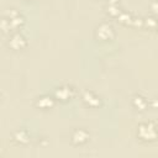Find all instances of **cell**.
Returning a JSON list of instances; mask_svg holds the SVG:
<instances>
[{"mask_svg":"<svg viewBox=\"0 0 158 158\" xmlns=\"http://www.w3.org/2000/svg\"><path fill=\"white\" fill-rule=\"evenodd\" d=\"M23 22H25V19L16 9H9L4 19L0 21V28L4 32H10L11 30H16L21 27Z\"/></svg>","mask_w":158,"mask_h":158,"instance_id":"1","label":"cell"},{"mask_svg":"<svg viewBox=\"0 0 158 158\" xmlns=\"http://www.w3.org/2000/svg\"><path fill=\"white\" fill-rule=\"evenodd\" d=\"M115 32H114V28L110 23H106V22H102L98 28H96V32H95V36L96 38H99L100 41H107V40H111L114 37Z\"/></svg>","mask_w":158,"mask_h":158,"instance_id":"2","label":"cell"},{"mask_svg":"<svg viewBox=\"0 0 158 158\" xmlns=\"http://www.w3.org/2000/svg\"><path fill=\"white\" fill-rule=\"evenodd\" d=\"M137 135L139 136L141 139L144 141H152L156 137V130L153 123H142L138 126V132Z\"/></svg>","mask_w":158,"mask_h":158,"instance_id":"3","label":"cell"},{"mask_svg":"<svg viewBox=\"0 0 158 158\" xmlns=\"http://www.w3.org/2000/svg\"><path fill=\"white\" fill-rule=\"evenodd\" d=\"M74 95V89L69 85H63V86H59L54 90V96L56 99L58 100H62V101H67V100H70Z\"/></svg>","mask_w":158,"mask_h":158,"instance_id":"4","label":"cell"},{"mask_svg":"<svg viewBox=\"0 0 158 158\" xmlns=\"http://www.w3.org/2000/svg\"><path fill=\"white\" fill-rule=\"evenodd\" d=\"M9 46L12 49H16V51L17 49H22V48H25L27 46V40H26V37L23 35L16 32V33H14L11 36V38L9 41Z\"/></svg>","mask_w":158,"mask_h":158,"instance_id":"5","label":"cell"},{"mask_svg":"<svg viewBox=\"0 0 158 158\" xmlns=\"http://www.w3.org/2000/svg\"><path fill=\"white\" fill-rule=\"evenodd\" d=\"M88 139H89V133L84 128H77L72 133V142L77 146L84 144Z\"/></svg>","mask_w":158,"mask_h":158,"instance_id":"6","label":"cell"},{"mask_svg":"<svg viewBox=\"0 0 158 158\" xmlns=\"http://www.w3.org/2000/svg\"><path fill=\"white\" fill-rule=\"evenodd\" d=\"M83 100H84V102L86 105L93 106V107H96V106H99L101 104L100 98L94 91H91V90H85L83 93Z\"/></svg>","mask_w":158,"mask_h":158,"instance_id":"7","label":"cell"},{"mask_svg":"<svg viewBox=\"0 0 158 158\" xmlns=\"http://www.w3.org/2000/svg\"><path fill=\"white\" fill-rule=\"evenodd\" d=\"M53 105H54V99L51 98L49 95H42V96L37 98V100H36V106L40 109H43V110L51 109Z\"/></svg>","mask_w":158,"mask_h":158,"instance_id":"8","label":"cell"},{"mask_svg":"<svg viewBox=\"0 0 158 158\" xmlns=\"http://www.w3.org/2000/svg\"><path fill=\"white\" fill-rule=\"evenodd\" d=\"M132 105H133V106H135L137 110L143 111V110H146V109H147L148 102H147V100H146L143 96H141V95H136V96H133Z\"/></svg>","mask_w":158,"mask_h":158,"instance_id":"9","label":"cell"},{"mask_svg":"<svg viewBox=\"0 0 158 158\" xmlns=\"http://www.w3.org/2000/svg\"><path fill=\"white\" fill-rule=\"evenodd\" d=\"M14 138H15V141H17L19 143H22V144H25L30 141V136H28L27 131H25V130L16 131L14 135Z\"/></svg>","mask_w":158,"mask_h":158,"instance_id":"10","label":"cell"},{"mask_svg":"<svg viewBox=\"0 0 158 158\" xmlns=\"http://www.w3.org/2000/svg\"><path fill=\"white\" fill-rule=\"evenodd\" d=\"M118 20L122 22V23H130V22H132V16H131V14H127V12H120L118 14Z\"/></svg>","mask_w":158,"mask_h":158,"instance_id":"11","label":"cell"},{"mask_svg":"<svg viewBox=\"0 0 158 158\" xmlns=\"http://www.w3.org/2000/svg\"><path fill=\"white\" fill-rule=\"evenodd\" d=\"M109 14L111 16H118L120 14V10H117V5H110V10H109Z\"/></svg>","mask_w":158,"mask_h":158,"instance_id":"12","label":"cell"}]
</instances>
